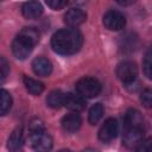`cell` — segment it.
Returning <instances> with one entry per match:
<instances>
[{
  "label": "cell",
  "instance_id": "obj_1",
  "mask_svg": "<svg viewBox=\"0 0 152 152\" xmlns=\"http://www.w3.org/2000/svg\"><path fill=\"white\" fill-rule=\"evenodd\" d=\"M83 36L76 28H62L51 37V48L59 55H74L82 48Z\"/></svg>",
  "mask_w": 152,
  "mask_h": 152
},
{
  "label": "cell",
  "instance_id": "obj_2",
  "mask_svg": "<svg viewBox=\"0 0 152 152\" xmlns=\"http://www.w3.org/2000/svg\"><path fill=\"white\" fill-rule=\"evenodd\" d=\"M76 91L78 95H81L84 99H91L96 97L101 93V83L94 78V77H82L80 78L75 84Z\"/></svg>",
  "mask_w": 152,
  "mask_h": 152
},
{
  "label": "cell",
  "instance_id": "obj_3",
  "mask_svg": "<svg viewBox=\"0 0 152 152\" xmlns=\"http://www.w3.org/2000/svg\"><path fill=\"white\" fill-rule=\"evenodd\" d=\"M36 44L31 42L25 36L18 33V36L12 42V52L18 59H25L28 57V55L32 52Z\"/></svg>",
  "mask_w": 152,
  "mask_h": 152
},
{
  "label": "cell",
  "instance_id": "obj_4",
  "mask_svg": "<svg viewBox=\"0 0 152 152\" xmlns=\"http://www.w3.org/2000/svg\"><path fill=\"white\" fill-rule=\"evenodd\" d=\"M116 76L124 84H131L138 76V68L132 61H124L116 66Z\"/></svg>",
  "mask_w": 152,
  "mask_h": 152
},
{
  "label": "cell",
  "instance_id": "obj_5",
  "mask_svg": "<svg viewBox=\"0 0 152 152\" xmlns=\"http://www.w3.org/2000/svg\"><path fill=\"white\" fill-rule=\"evenodd\" d=\"M28 141L36 152H49L52 148V138L45 131L31 133Z\"/></svg>",
  "mask_w": 152,
  "mask_h": 152
},
{
  "label": "cell",
  "instance_id": "obj_6",
  "mask_svg": "<svg viewBox=\"0 0 152 152\" xmlns=\"http://www.w3.org/2000/svg\"><path fill=\"white\" fill-rule=\"evenodd\" d=\"M102 23L106 28L110 31H119L126 25V18L121 12L116 10H109L104 13Z\"/></svg>",
  "mask_w": 152,
  "mask_h": 152
},
{
  "label": "cell",
  "instance_id": "obj_7",
  "mask_svg": "<svg viewBox=\"0 0 152 152\" xmlns=\"http://www.w3.org/2000/svg\"><path fill=\"white\" fill-rule=\"evenodd\" d=\"M118 131L119 126L116 120L114 118H108L99 129V139L103 142H109L116 137Z\"/></svg>",
  "mask_w": 152,
  "mask_h": 152
},
{
  "label": "cell",
  "instance_id": "obj_8",
  "mask_svg": "<svg viewBox=\"0 0 152 152\" xmlns=\"http://www.w3.org/2000/svg\"><path fill=\"white\" fill-rule=\"evenodd\" d=\"M7 148L10 152H23L24 150V132L23 127H17L12 131L7 140Z\"/></svg>",
  "mask_w": 152,
  "mask_h": 152
},
{
  "label": "cell",
  "instance_id": "obj_9",
  "mask_svg": "<svg viewBox=\"0 0 152 152\" xmlns=\"http://www.w3.org/2000/svg\"><path fill=\"white\" fill-rule=\"evenodd\" d=\"M87 19V14L81 8H70L69 11H66V13L64 14V23L71 27L75 28L77 26H80L81 24H83Z\"/></svg>",
  "mask_w": 152,
  "mask_h": 152
},
{
  "label": "cell",
  "instance_id": "obj_10",
  "mask_svg": "<svg viewBox=\"0 0 152 152\" xmlns=\"http://www.w3.org/2000/svg\"><path fill=\"white\" fill-rule=\"evenodd\" d=\"M61 125H62V128L68 132V133H75L76 131L80 129L81 125H82V119L78 113L76 112H71L66 115H64L62 118V121H61Z\"/></svg>",
  "mask_w": 152,
  "mask_h": 152
},
{
  "label": "cell",
  "instance_id": "obj_11",
  "mask_svg": "<svg viewBox=\"0 0 152 152\" xmlns=\"http://www.w3.org/2000/svg\"><path fill=\"white\" fill-rule=\"evenodd\" d=\"M142 137H144L142 128H125L122 141L126 147H134L142 141Z\"/></svg>",
  "mask_w": 152,
  "mask_h": 152
},
{
  "label": "cell",
  "instance_id": "obj_12",
  "mask_svg": "<svg viewBox=\"0 0 152 152\" xmlns=\"http://www.w3.org/2000/svg\"><path fill=\"white\" fill-rule=\"evenodd\" d=\"M32 70L37 76L48 77L52 71V64L45 57H36L32 61Z\"/></svg>",
  "mask_w": 152,
  "mask_h": 152
},
{
  "label": "cell",
  "instance_id": "obj_13",
  "mask_svg": "<svg viewBox=\"0 0 152 152\" xmlns=\"http://www.w3.org/2000/svg\"><path fill=\"white\" fill-rule=\"evenodd\" d=\"M64 107H66L68 109L72 110V112H81L86 107V100L84 97H82L78 94H72V93H68L65 94V99H64Z\"/></svg>",
  "mask_w": 152,
  "mask_h": 152
},
{
  "label": "cell",
  "instance_id": "obj_14",
  "mask_svg": "<svg viewBox=\"0 0 152 152\" xmlns=\"http://www.w3.org/2000/svg\"><path fill=\"white\" fill-rule=\"evenodd\" d=\"M144 118L138 109L129 108L125 114V128H142Z\"/></svg>",
  "mask_w": 152,
  "mask_h": 152
},
{
  "label": "cell",
  "instance_id": "obj_15",
  "mask_svg": "<svg viewBox=\"0 0 152 152\" xmlns=\"http://www.w3.org/2000/svg\"><path fill=\"white\" fill-rule=\"evenodd\" d=\"M23 15L27 19H36L42 15L43 13V6L38 1H28L25 2L21 7Z\"/></svg>",
  "mask_w": 152,
  "mask_h": 152
},
{
  "label": "cell",
  "instance_id": "obj_16",
  "mask_svg": "<svg viewBox=\"0 0 152 152\" xmlns=\"http://www.w3.org/2000/svg\"><path fill=\"white\" fill-rule=\"evenodd\" d=\"M64 99H65V94L58 89L52 90L49 93L48 97H46V104L53 109H58L62 106H64Z\"/></svg>",
  "mask_w": 152,
  "mask_h": 152
},
{
  "label": "cell",
  "instance_id": "obj_17",
  "mask_svg": "<svg viewBox=\"0 0 152 152\" xmlns=\"http://www.w3.org/2000/svg\"><path fill=\"white\" fill-rule=\"evenodd\" d=\"M24 86L26 88V90L32 94V95H40L43 91H44V84L34 78H31L28 76H25L24 77Z\"/></svg>",
  "mask_w": 152,
  "mask_h": 152
},
{
  "label": "cell",
  "instance_id": "obj_18",
  "mask_svg": "<svg viewBox=\"0 0 152 152\" xmlns=\"http://www.w3.org/2000/svg\"><path fill=\"white\" fill-rule=\"evenodd\" d=\"M103 113H104V108L101 103L93 104L89 109V113H88V122L90 125L97 124L101 120V118L103 116Z\"/></svg>",
  "mask_w": 152,
  "mask_h": 152
},
{
  "label": "cell",
  "instance_id": "obj_19",
  "mask_svg": "<svg viewBox=\"0 0 152 152\" xmlns=\"http://www.w3.org/2000/svg\"><path fill=\"white\" fill-rule=\"evenodd\" d=\"M12 107V96L6 89L0 90V114L6 115Z\"/></svg>",
  "mask_w": 152,
  "mask_h": 152
},
{
  "label": "cell",
  "instance_id": "obj_20",
  "mask_svg": "<svg viewBox=\"0 0 152 152\" xmlns=\"http://www.w3.org/2000/svg\"><path fill=\"white\" fill-rule=\"evenodd\" d=\"M142 69L144 74L148 80H152V46L147 49L145 52L144 62H142Z\"/></svg>",
  "mask_w": 152,
  "mask_h": 152
},
{
  "label": "cell",
  "instance_id": "obj_21",
  "mask_svg": "<svg viewBox=\"0 0 152 152\" xmlns=\"http://www.w3.org/2000/svg\"><path fill=\"white\" fill-rule=\"evenodd\" d=\"M140 102L146 108H152V88H147L140 94Z\"/></svg>",
  "mask_w": 152,
  "mask_h": 152
},
{
  "label": "cell",
  "instance_id": "obj_22",
  "mask_svg": "<svg viewBox=\"0 0 152 152\" xmlns=\"http://www.w3.org/2000/svg\"><path fill=\"white\" fill-rule=\"evenodd\" d=\"M134 152H152V138L148 137L146 139H142Z\"/></svg>",
  "mask_w": 152,
  "mask_h": 152
},
{
  "label": "cell",
  "instance_id": "obj_23",
  "mask_svg": "<svg viewBox=\"0 0 152 152\" xmlns=\"http://www.w3.org/2000/svg\"><path fill=\"white\" fill-rule=\"evenodd\" d=\"M28 129H30L31 133H37V132H43V131H45L44 124H43V121L39 120V119H33V120H31L30 124H28Z\"/></svg>",
  "mask_w": 152,
  "mask_h": 152
},
{
  "label": "cell",
  "instance_id": "obj_24",
  "mask_svg": "<svg viewBox=\"0 0 152 152\" xmlns=\"http://www.w3.org/2000/svg\"><path fill=\"white\" fill-rule=\"evenodd\" d=\"M0 69H1V81H4L10 71V64L6 61V58L2 56L0 57Z\"/></svg>",
  "mask_w": 152,
  "mask_h": 152
},
{
  "label": "cell",
  "instance_id": "obj_25",
  "mask_svg": "<svg viewBox=\"0 0 152 152\" xmlns=\"http://www.w3.org/2000/svg\"><path fill=\"white\" fill-rule=\"evenodd\" d=\"M66 4L68 1H64V0H48L46 1V5L52 10H61L64 6H66Z\"/></svg>",
  "mask_w": 152,
  "mask_h": 152
},
{
  "label": "cell",
  "instance_id": "obj_26",
  "mask_svg": "<svg viewBox=\"0 0 152 152\" xmlns=\"http://www.w3.org/2000/svg\"><path fill=\"white\" fill-rule=\"evenodd\" d=\"M82 152H100V151H97V150H95V148H91V147H88V148L83 150Z\"/></svg>",
  "mask_w": 152,
  "mask_h": 152
},
{
  "label": "cell",
  "instance_id": "obj_27",
  "mask_svg": "<svg viewBox=\"0 0 152 152\" xmlns=\"http://www.w3.org/2000/svg\"><path fill=\"white\" fill-rule=\"evenodd\" d=\"M58 152H72L71 150H69V148H63V150H59Z\"/></svg>",
  "mask_w": 152,
  "mask_h": 152
}]
</instances>
